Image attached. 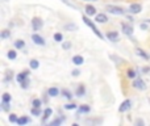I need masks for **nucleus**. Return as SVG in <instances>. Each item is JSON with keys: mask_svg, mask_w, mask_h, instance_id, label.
I'll list each match as a JSON object with an SVG mask.
<instances>
[{"mask_svg": "<svg viewBox=\"0 0 150 126\" xmlns=\"http://www.w3.org/2000/svg\"><path fill=\"white\" fill-rule=\"evenodd\" d=\"M83 21H84V23H86V24H87V25H88V26H90V28H91V29H92V30H93V33H95V34H96V36H98V37H99V38H103V34H101V33H100V32H99V29H98V28H96V26H95V24H93V23H92V21H91V20H90V18H87V17H84V16H83Z\"/></svg>", "mask_w": 150, "mask_h": 126, "instance_id": "1", "label": "nucleus"}, {"mask_svg": "<svg viewBox=\"0 0 150 126\" xmlns=\"http://www.w3.org/2000/svg\"><path fill=\"white\" fill-rule=\"evenodd\" d=\"M107 11L113 15H124V9L120 7H115V5H107Z\"/></svg>", "mask_w": 150, "mask_h": 126, "instance_id": "2", "label": "nucleus"}, {"mask_svg": "<svg viewBox=\"0 0 150 126\" xmlns=\"http://www.w3.org/2000/svg\"><path fill=\"white\" fill-rule=\"evenodd\" d=\"M133 87L137 88V89H145L146 84H145V82H144V80L137 79V80H134V83H133Z\"/></svg>", "mask_w": 150, "mask_h": 126, "instance_id": "3", "label": "nucleus"}, {"mask_svg": "<svg viewBox=\"0 0 150 126\" xmlns=\"http://www.w3.org/2000/svg\"><path fill=\"white\" fill-rule=\"evenodd\" d=\"M32 26H33L34 30H38V29L42 28V20H40V18H33L32 20Z\"/></svg>", "mask_w": 150, "mask_h": 126, "instance_id": "4", "label": "nucleus"}, {"mask_svg": "<svg viewBox=\"0 0 150 126\" xmlns=\"http://www.w3.org/2000/svg\"><path fill=\"white\" fill-rule=\"evenodd\" d=\"M28 75H29V72H28V71H24V72H21V74H18L16 79H17V82L21 84V83H23V82H25V80H28Z\"/></svg>", "mask_w": 150, "mask_h": 126, "instance_id": "5", "label": "nucleus"}, {"mask_svg": "<svg viewBox=\"0 0 150 126\" xmlns=\"http://www.w3.org/2000/svg\"><path fill=\"white\" fill-rule=\"evenodd\" d=\"M32 39H33V42L37 45H45V39L42 38L41 36H38V34H33V36H32Z\"/></svg>", "mask_w": 150, "mask_h": 126, "instance_id": "6", "label": "nucleus"}, {"mask_svg": "<svg viewBox=\"0 0 150 126\" xmlns=\"http://www.w3.org/2000/svg\"><path fill=\"white\" fill-rule=\"evenodd\" d=\"M95 21H98V23L103 24V23H107V21H108V17H107L104 13H99V15H96Z\"/></svg>", "mask_w": 150, "mask_h": 126, "instance_id": "7", "label": "nucleus"}, {"mask_svg": "<svg viewBox=\"0 0 150 126\" xmlns=\"http://www.w3.org/2000/svg\"><path fill=\"white\" fill-rule=\"evenodd\" d=\"M122 32H124L125 34H128V36H132L133 28L129 25V24H122Z\"/></svg>", "mask_w": 150, "mask_h": 126, "instance_id": "8", "label": "nucleus"}, {"mask_svg": "<svg viewBox=\"0 0 150 126\" xmlns=\"http://www.w3.org/2000/svg\"><path fill=\"white\" fill-rule=\"evenodd\" d=\"M129 108H130V100H125L124 103L121 104V106H120V109H119V111L122 113V112H127Z\"/></svg>", "mask_w": 150, "mask_h": 126, "instance_id": "9", "label": "nucleus"}, {"mask_svg": "<svg viewBox=\"0 0 150 126\" xmlns=\"http://www.w3.org/2000/svg\"><path fill=\"white\" fill-rule=\"evenodd\" d=\"M141 9H142V7H141V4H132L129 8V11L132 13H140Z\"/></svg>", "mask_w": 150, "mask_h": 126, "instance_id": "10", "label": "nucleus"}, {"mask_svg": "<svg viewBox=\"0 0 150 126\" xmlns=\"http://www.w3.org/2000/svg\"><path fill=\"white\" fill-rule=\"evenodd\" d=\"M107 37H108L112 42H116L117 39H119V33H117V32H109V33L107 34Z\"/></svg>", "mask_w": 150, "mask_h": 126, "instance_id": "11", "label": "nucleus"}, {"mask_svg": "<svg viewBox=\"0 0 150 126\" xmlns=\"http://www.w3.org/2000/svg\"><path fill=\"white\" fill-rule=\"evenodd\" d=\"M86 13H87L88 16H95V13H96L95 7H92V5H87V7H86Z\"/></svg>", "mask_w": 150, "mask_h": 126, "instance_id": "12", "label": "nucleus"}, {"mask_svg": "<svg viewBox=\"0 0 150 126\" xmlns=\"http://www.w3.org/2000/svg\"><path fill=\"white\" fill-rule=\"evenodd\" d=\"M73 62H74V64H76V66H80V64L84 62V59H83V57H80V55H75L73 58Z\"/></svg>", "mask_w": 150, "mask_h": 126, "instance_id": "13", "label": "nucleus"}, {"mask_svg": "<svg viewBox=\"0 0 150 126\" xmlns=\"http://www.w3.org/2000/svg\"><path fill=\"white\" fill-rule=\"evenodd\" d=\"M58 92H59V91H58V88L52 87L49 91H47V95L52 96V97H54V96H57V95H58Z\"/></svg>", "mask_w": 150, "mask_h": 126, "instance_id": "14", "label": "nucleus"}, {"mask_svg": "<svg viewBox=\"0 0 150 126\" xmlns=\"http://www.w3.org/2000/svg\"><path fill=\"white\" fill-rule=\"evenodd\" d=\"M86 93V88H84V85H79L78 87V89H76V96H83Z\"/></svg>", "mask_w": 150, "mask_h": 126, "instance_id": "15", "label": "nucleus"}, {"mask_svg": "<svg viewBox=\"0 0 150 126\" xmlns=\"http://www.w3.org/2000/svg\"><path fill=\"white\" fill-rule=\"evenodd\" d=\"M29 121H30V120H29V118H26V117H21V118H18V120H17V122H16V124H17V125H21V126H23V125L28 124Z\"/></svg>", "mask_w": 150, "mask_h": 126, "instance_id": "16", "label": "nucleus"}, {"mask_svg": "<svg viewBox=\"0 0 150 126\" xmlns=\"http://www.w3.org/2000/svg\"><path fill=\"white\" fill-rule=\"evenodd\" d=\"M136 53H137V54H138V55H140V57H142V58H144V59H149V55H148V54H146V53H145V51H144V50H142V49H137V50H136Z\"/></svg>", "mask_w": 150, "mask_h": 126, "instance_id": "17", "label": "nucleus"}, {"mask_svg": "<svg viewBox=\"0 0 150 126\" xmlns=\"http://www.w3.org/2000/svg\"><path fill=\"white\" fill-rule=\"evenodd\" d=\"M15 46H16V49H23V47L25 46V42H24L23 39H17V41L15 42Z\"/></svg>", "mask_w": 150, "mask_h": 126, "instance_id": "18", "label": "nucleus"}, {"mask_svg": "<svg viewBox=\"0 0 150 126\" xmlns=\"http://www.w3.org/2000/svg\"><path fill=\"white\" fill-rule=\"evenodd\" d=\"M52 113H53V111L50 108H47V109H45V112H44V121L46 118H49L50 116H52Z\"/></svg>", "mask_w": 150, "mask_h": 126, "instance_id": "19", "label": "nucleus"}, {"mask_svg": "<svg viewBox=\"0 0 150 126\" xmlns=\"http://www.w3.org/2000/svg\"><path fill=\"white\" fill-rule=\"evenodd\" d=\"M38 66H40V63H38V61H37V59H32V61H30V67H32L33 70L38 68Z\"/></svg>", "mask_w": 150, "mask_h": 126, "instance_id": "20", "label": "nucleus"}, {"mask_svg": "<svg viewBox=\"0 0 150 126\" xmlns=\"http://www.w3.org/2000/svg\"><path fill=\"white\" fill-rule=\"evenodd\" d=\"M16 57H17V54H16L15 50H9V51H8V58H9V59H16Z\"/></svg>", "mask_w": 150, "mask_h": 126, "instance_id": "21", "label": "nucleus"}, {"mask_svg": "<svg viewBox=\"0 0 150 126\" xmlns=\"http://www.w3.org/2000/svg\"><path fill=\"white\" fill-rule=\"evenodd\" d=\"M79 112H80V113H88V112H90V106L82 105V106L79 108Z\"/></svg>", "mask_w": 150, "mask_h": 126, "instance_id": "22", "label": "nucleus"}, {"mask_svg": "<svg viewBox=\"0 0 150 126\" xmlns=\"http://www.w3.org/2000/svg\"><path fill=\"white\" fill-rule=\"evenodd\" d=\"M127 74H128V77H136V76H137V74L134 72V70H132V68L128 70Z\"/></svg>", "mask_w": 150, "mask_h": 126, "instance_id": "23", "label": "nucleus"}, {"mask_svg": "<svg viewBox=\"0 0 150 126\" xmlns=\"http://www.w3.org/2000/svg\"><path fill=\"white\" fill-rule=\"evenodd\" d=\"M32 114L33 116H40V113H41V111H40V108H36V106H33V109H32Z\"/></svg>", "mask_w": 150, "mask_h": 126, "instance_id": "24", "label": "nucleus"}, {"mask_svg": "<svg viewBox=\"0 0 150 126\" xmlns=\"http://www.w3.org/2000/svg\"><path fill=\"white\" fill-rule=\"evenodd\" d=\"M17 116H16V114H11L9 116V122L11 124H15V122H17Z\"/></svg>", "mask_w": 150, "mask_h": 126, "instance_id": "25", "label": "nucleus"}, {"mask_svg": "<svg viewBox=\"0 0 150 126\" xmlns=\"http://www.w3.org/2000/svg\"><path fill=\"white\" fill-rule=\"evenodd\" d=\"M3 101L11 103V95H9V93H4V95H3Z\"/></svg>", "mask_w": 150, "mask_h": 126, "instance_id": "26", "label": "nucleus"}, {"mask_svg": "<svg viewBox=\"0 0 150 126\" xmlns=\"http://www.w3.org/2000/svg\"><path fill=\"white\" fill-rule=\"evenodd\" d=\"M1 108H3V111H8V109H9V103L3 101V103H1Z\"/></svg>", "mask_w": 150, "mask_h": 126, "instance_id": "27", "label": "nucleus"}, {"mask_svg": "<svg viewBox=\"0 0 150 126\" xmlns=\"http://www.w3.org/2000/svg\"><path fill=\"white\" fill-rule=\"evenodd\" d=\"M9 36H11V32H9V30H3V33H1V38H8Z\"/></svg>", "mask_w": 150, "mask_h": 126, "instance_id": "28", "label": "nucleus"}, {"mask_svg": "<svg viewBox=\"0 0 150 126\" xmlns=\"http://www.w3.org/2000/svg\"><path fill=\"white\" fill-rule=\"evenodd\" d=\"M54 39H55V41H58V42H61V41H62V39H63L62 34H61V33H57V34H55V36H54Z\"/></svg>", "mask_w": 150, "mask_h": 126, "instance_id": "29", "label": "nucleus"}, {"mask_svg": "<svg viewBox=\"0 0 150 126\" xmlns=\"http://www.w3.org/2000/svg\"><path fill=\"white\" fill-rule=\"evenodd\" d=\"M33 106H36V108H40V106H41V101H40L38 99L33 100Z\"/></svg>", "mask_w": 150, "mask_h": 126, "instance_id": "30", "label": "nucleus"}, {"mask_svg": "<svg viewBox=\"0 0 150 126\" xmlns=\"http://www.w3.org/2000/svg\"><path fill=\"white\" fill-rule=\"evenodd\" d=\"M65 108L67 109V111H71V109L76 108V105H75V104H67V105H65Z\"/></svg>", "mask_w": 150, "mask_h": 126, "instance_id": "31", "label": "nucleus"}, {"mask_svg": "<svg viewBox=\"0 0 150 126\" xmlns=\"http://www.w3.org/2000/svg\"><path fill=\"white\" fill-rule=\"evenodd\" d=\"M63 95H65V97H67V99H71V97H73V95H71L69 91H66V89L63 91Z\"/></svg>", "mask_w": 150, "mask_h": 126, "instance_id": "32", "label": "nucleus"}, {"mask_svg": "<svg viewBox=\"0 0 150 126\" xmlns=\"http://www.w3.org/2000/svg\"><path fill=\"white\" fill-rule=\"evenodd\" d=\"M61 122H62V118H59V120H55V121H53L50 125H52V126H54V125H59Z\"/></svg>", "mask_w": 150, "mask_h": 126, "instance_id": "33", "label": "nucleus"}, {"mask_svg": "<svg viewBox=\"0 0 150 126\" xmlns=\"http://www.w3.org/2000/svg\"><path fill=\"white\" fill-rule=\"evenodd\" d=\"M71 47V42H65V44H63V49H70Z\"/></svg>", "mask_w": 150, "mask_h": 126, "instance_id": "34", "label": "nucleus"}, {"mask_svg": "<svg viewBox=\"0 0 150 126\" xmlns=\"http://www.w3.org/2000/svg\"><path fill=\"white\" fill-rule=\"evenodd\" d=\"M141 29H142V30H146V29H148V25H146V24H141Z\"/></svg>", "mask_w": 150, "mask_h": 126, "instance_id": "35", "label": "nucleus"}, {"mask_svg": "<svg viewBox=\"0 0 150 126\" xmlns=\"http://www.w3.org/2000/svg\"><path fill=\"white\" fill-rule=\"evenodd\" d=\"M66 28H67V29H76V26H75V25H67Z\"/></svg>", "mask_w": 150, "mask_h": 126, "instance_id": "36", "label": "nucleus"}, {"mask_svg": "<svg viewBox=\"0 0 150 126\" xmlns=\"http://www.w3.org/2000/svg\"><path fill=\"white\" fill-rule=\"evenodd\" d=\"M142 71H144V72H149V71H150V68H149V67H145V68H144Z\"/></svg>", "mask_w": 150, "mask_h": 126, "instance_id": "37", "label": "nucleus"}, {"mask_svg": "<svg viewBox=\"0 0 150 126\" xmlns=\"http://www.w3.org/2000/svg\"><path fill=\"white\" fill-rule=\"evenodd\" d=\"M73 75H74V76H78V75H79V71H78V70H76V71H74Z\"/></svg>", "mask_w": 150, "mask_h": 126, "instance_id": "38", "label": "nucleus"}, {"mask_svg": "<svg viewBox=\"0 0 150 126\" xmlns=\"http://www.w3.org/2000/svg\"><path fill=\"white\" fill-rule=\"evenodd\" d=\"M86 1H96V0H86Z\"/></svg>", "mask_w": 150, "mask_h": 126, "instance_id": "39", "label": "nucleus"}]
</instances>
